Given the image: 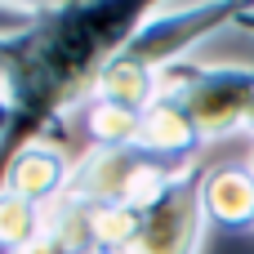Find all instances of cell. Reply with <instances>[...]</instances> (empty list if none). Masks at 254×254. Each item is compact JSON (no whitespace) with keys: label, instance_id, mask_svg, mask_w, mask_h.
Here are the masks:
<instances>
[{"label":"cell","instance_id":"cell-1","mask_svg":"<svg viewBox=\"0 0 254 254\" xmlns=\"http://www.w3.org/2000/svg\"><path fill=\"white\" fill-rule=\"evenodd\" d=\"M152 13L156 4L147 0L22 4V22L0 31V89L13 107V125L0 143V192L13 156L45 143L80 98H94L107 63Z\"/></svg>","mask_w":254,"mask_h":254},{"label":"cell","instance_id":"cell-4","mask_svg":"<svg viewBox=\"0 0 254 254\" xmlns=\"http://www.w3.org/2000/svg\"><path fill=\"white\" fill-rule=\"evenodd\" d=\"M205 165H188L170 188L143 205L138 237L125 254H201L205 246Z\"/></svg>","mask_w":254,"mask_h":254},{"label":"cell","instance_id":"cell-12","mask_svg":"<svg viewBox=\"0 0 254 254\" xmlns=\"http://www.w3.org/2000/svg\"><path fill=\"white\" fill-rule=\"evenodd\" d=\"M237 27H246L254 36V4H241V13H237Z\"/></svg>","mask_w":254,"mask_h":254},{"label":"cell","instance_id":"cell-8","mask_svg":"<svg viewBox=\"0 0 254 254\" xmlns=\"http://www.w3.org/2000/svg\"><path fill=\"white\" fill-rule=\"evenodd\" d=\"M85 121H89L94 147H138V134H143V112H134V107H121V103L89 98V107H85Z\"/></svg>","mask_w":254,"mask_h":254},{"label":"cell","instance_id":"cell-7","mask_svg":"<svg viewBox=\"0 0 254 254\" xmlns=\"http://www.w3.org/2000/svg\"><path fill=\"white\" fill-rule=\"evenodd\" d=\"M205 219L223 232H254V170L219 165L205 174Z\"/></svg>","mask_w":254,"mask_h":254},{"label":"cell","instance_id":"cell-5","mask_svg":"<svg viewBox=\"0 0 254 254\" xmlns=\"http://www.w3.org/2000/svg\"><path fill=\"white\" fill-rule=\"evenodd\" d=\"M138 147H143L147 156L165 161V165L188 170V165H196V152L205 147V138H201L196 121L188 116V107H183L179 98L161 94V98L143 112V134H138Z\"/></svg>","mask_w":254,"mask_h":254},{"label":"cell","instance_id":"cell-14","mask_svg":"<svg viewBox=\"0 0 254 254\" xmlns=\"http://www.w3.org/2000/svg\"><path fill=\"white\" fill-rule=\"evenodd\" d=\"M246 134H250V138H254V112H250V125H246Z\"/></svg>","mask_w":254,"mask_h":254},{"label":"cell","instance_id":"cell-9","mask_svg":"<svg viewBox=\"0 0 254 254\" xmlns=\"http://www.w3.org/2000/svg\"><path fill=\"white\" fill-rule=\"evenodd\" d=\"M49 223V210L45 205H31L13 192H0V250L18 254L22 246H31Z\"/></svg>","mask_w":254,"mask_h":254},{"label":"cell","instance_id":"cell-3","mask_svg":"<svg viewBox=\"0 0 254 254\" xmlns=\"http://www.w3.org/2000/svg\"><path fill=\"white\" fill-rule=\"evenodd\" d=\"M161 94L179 98L196 121L201 138H223L250 125L254 112V67H201L170 63L161 71Z\"/></svg>","mask_w":254,"mask_h":254},{"label":"cell","instance_id":"cell-11","mask_svg":"<svg viewBox=\"0 0 254 254\" xmlns=\"http://www.w3.org/2000/svg\"><path fill=\"white\" fill-rule=\"evenodd\" d=\"M9 125H13V107H9V98H4V89H0V143H4V134H9Z\"/></svg>","mask_w":254,"mask_h":254},{"label":"cell","instance_id":"cell-15","mask_svg":"<svg viewBox=\"0 0 254 254\" xmlns=\"http://www.w3.org/2000/svg\"><path fill=\"white\" fill-rule=\"evenodd\" d=\"M250 170H254V156H250Z\"/></svg>","mask_w":254,"mask_h":254},{"label":"cell","instance_id":"cell-13","mask_svg":"<svg viewBox=\"0 0 254 254\" xmlns=\"http://www.w3.org/2000/svg\"><path fill=\"white\" fill-rule=\"evenodd\" d=\"M71 254H112V250H103V246H76Z\"/></svg>","mask_w":254,"mask_h":254},{"label":"cell","instance_id":"cell-10","mask_svg":"<svg viewBox=\"0 0 254 254\" xmlns=\"http://www.w3.org/2000/svg\"><path fill=\"white\" fill-rule=\"evenodd\" d=\"M18 254H71V250H67V246H63V241H58V237L49 232V228H45V232H40V237H36L31 246H22Z\"/></svg>","mask_w":254,"mask_h":254},{"label":"cell","instance_id":"cell-2","mask_svg":"<svg viewBox=\"0 0 254 254\" xmlns=\"http://www.w3.org/2000/svg\"><path fill=\"white\" fill-rule=\"evenodd\" d=\"M179 174H183L179 165H165V161L147 156L143 147H89L76 161L63 201H71V205H138L143 210Z\"/></svg>","mask_w":254,"mask_h":254},{"label":"cell","instance_id":"cell-6","mask_svg":"<svg viewBox=\"0 0 254 254\" xmlns=\"http://www.w3.org/2000/svg\"><path fill=\"white\" fill-rule=\"evenodd\" d=\"M71 170L76 165H67V152L54 138H45V143H31V147H22L13 156V165L4 174V192H13V196L49 210V205L63 201V192L71 183Z\"/></svg>","mask_w":254,"mask_h":254}]
</instances>
